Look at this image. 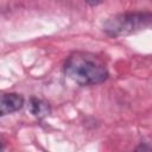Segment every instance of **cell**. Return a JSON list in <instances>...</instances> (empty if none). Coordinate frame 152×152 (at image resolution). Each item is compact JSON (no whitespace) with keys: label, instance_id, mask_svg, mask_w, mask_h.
I'll return each mask as SVG.
<instances>
[{"label":"cell","instance_id":"obj_1","mask_svg":"<svg viewBox=\"0 0 152 152\" xmlns=\"http://www.w3.org/2000/svg\"><path fill=\"white\" fill-rule=\"evenodd\" d=\"M64 74L80 86H95L104 82L108 76L106 64L97 56L77 51L71 53L64 62Z\"/></svg>","mask_w":152,"mask_h":152},{"label":"cell","instance_id":"obj_2","mask_svg":"<svg viewBox=\"0 0 152 152\" xmlns=\"http://www.w3.org/2000/svg\"><path fill=\"white\" fill-rule=\"evenodd\" d=\"M152 23V14L148 11H135L115 14L103 23V32L114 38L129 36L146 30Z\"/></svg>","mask_w":152,"mask_h":152},{"label":"cell","instance_id":"obj_3","mask_svg":"<svg viewBox=\"0 0 152 152\" xmlns=\"http://www.w3.org/2000/svg\"><path fill=\"white\" fill-rule=\"evenodd\" d=\"M24 97L18 93H6L0 95V118L15 113L23 108Z\"/></svg>","mask_w":152,"mask_h":152},{"label":"cell","instance_id":"obj_4","mask_svg":"<svg viewBox=\"0 0 152 152\" xmlns=\"http://www.w3.org/2000/svg\"><path fill=\"white\" fill-rule=\"evenodd\" d=\"M28 110L33 116H36L38 119H44L45 116H48L51 113V106L49 102H46L42 99L31 97L30 102H28Z\"/></svg>","mask_w":152,"mask_h":152},{"label":"cell","instance_id":"obj_5","mask_svg":"<svg viewBox=\"0 0 152 152\" xmlns=\"http://www.w3.org/2000/svg\"><path fill=\"white\" fill-rule=\"evenodd\" d=\"M88 5H90V6H97V5H100L103 0H84Z\"/></svg>","mask_w":152,"mask_h":152},{"label":"cell","instance_id":"obj_6","mask_svg":"<svg viewBox=\"0 0 152 152\" xmlns=\"http://www.w3.org/2000/svg\"><path fill=\"white\" fill-rule=\"evenodd\" d=\"M4 148H5V145H4V142H1V141H0V151H1V150H4Z\"/></svg>","mask_w":152,"mask_h":152}]
</instances>
